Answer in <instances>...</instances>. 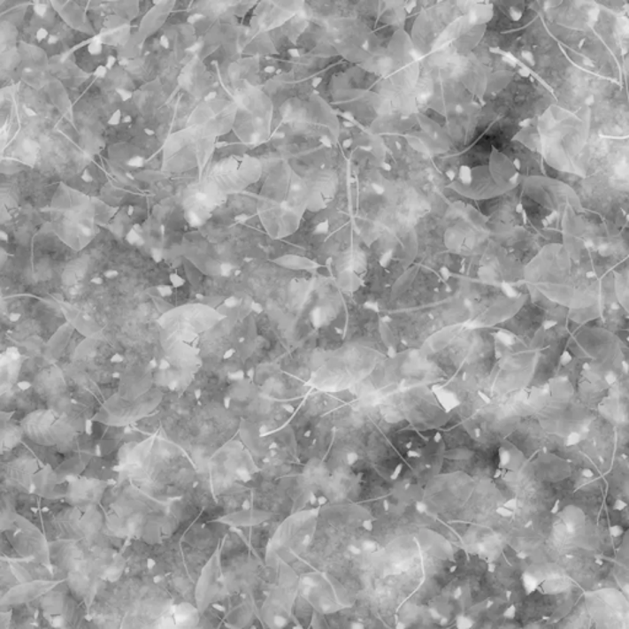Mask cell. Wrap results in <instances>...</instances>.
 Wrapping results in <instances>:
<instances>
[{
	"instance_id": "17",
	"label": "cell",
	"mask_w": 629,
	"mask_h": 629,
	"mask_svg": "<svg viewBox=\"0 0 629 629\" xmlns=\"http://www.w3.org/2000/svg\"><path fill=\"white\" fill-rule=\"evenodd\" d=\"M59 42V37L56 36V35H50L49 37V40H47V44L49 46H55V44Z\"/></svg>"
},
{
	"instance_id": "16",
	"label": "cell",
	"mask_w": 629,
	"mask_h": 629,
	"mask_svg": "<svg viewBox=\"0 0 629 629\" xmlns=\"http://www.w3.org/2000/svg\"><path fill=\"white\" fill-rule=\"evenodd\" d=\"M218 97V93L217 91H211V93H208L204 96V101L205 103H211V101L216 100Z\"/></svg>"
},
{
	"instance_id": "10",
	"label": "cell",
	"mask_w": 629,
	"mask_h": 629,
	"mask_svg": "<svg viewBox=\"0 0 629 629\" xmlns=\"http://www.w3.org/2000/svg\"><path fill=\"white\" fill-rule=\"evenodd\" d=\"M151 257H153L154 262L160 264V262L163 261V254H161V249H151Z\"/></svg>"
},
{
	"instance_id": "23",
	"label": "cell",
	"mask_w": 629,
	"mask_h": 629,
	"mask_svg": "<svg viewBox=\"0 0 629 629\" xmlns=\"http://www.w3.org/2000/svg\"><path fill=\"white\" fill-rule=\"evenodd\" d=\"M199 47H201V44L196 43L195 46L189 47L188 50L189 52H195V50H198Z\"/></svg>"
},
{
	"instance_id": "6",
	"label": "cell",
	"mask_w": 629,
	"mask_h": 629,
	"mask_svg": "<svg viewBox=\"0 0 629 629\" xmlns=\"http://www.w3.org/2000/svg\"><path fill=\"white\" fill-rule=\"evenodd\" d=\"M50 36V31L47 30L46 27H40L37 28L36 31V40L37 42H43V41L49 40V37Z\"/></svg>"
},
{
	"instance_id": "9",
	"label": "cell",
	"mask_w": 629,
	"mask_h": 629,
	"mask_svg": "<svg viewBox=\"0 0 629 629\" xmlns=\"http://www.w3.org/2000/svg\"><path fill=\"white\" fill-rule=\"evenodd\" d=\"M119 63V59L116 58V56L110 55L107 57L106 59V68L109 69V71H112L113 68H115V65Z\"/></svg>"
},
{
	"instance_id": "21",
	"label": "cell",
	"mask_w": 629,
	"mask_h": 629,
	"mask_svg": "<svg viewBox=\"0 0 629 629\" xmlns=\"http://www.w3.org/2000/svg\"><path fill=\"white\" fill-rule=\"evenodd\" d=\"M129 63H131V61H129V59L127 58H122L119 61V65L121 66H127Z\"/></svg>"
},
{
	"instance_id": "24",
	"label": "cell",
	"mask_w": 629,
	"mask_h": 629,
	"mask_svg": "<svg viewBox=\"0 0 629 629\" xmlns=\"http://www.w3.org/2000/svg\"><path fill=\"white\" fill-rule=\"evenodd\" d=\"M196 197H197L198 201H203V199L207 198L203 194H197Z\"/></svg>"
},
{
	"instance_id": "19",
	"label": "cell",
	"mask_w": 629,
	"mask_h": 629,
	"mask_svg": "<svg viewBox=\"0 0 629 629\" xmlns=\"http://www.w3.org/2000/svg\"><path fill=\"white\" fill-rule=\"evenodd\" d=\"M0 240H2V242H9L8 233L4 232V230H2V232H0Z\"/></svg>"
},
{
	"instance_id": "25",
	"label": "cell",
	"mask_w": 629,
	"mask_h": 629,
	"mask_svg": "<svg viewBox=\"0 0 629 629\" xmlns=\"http://www.w3.org/2000/svg\"><path fill=\"white\" fill-rule=\"evenodd\" d=\"M133 230H135L137 233H142V227L139 226H133Z\"/></svg>"
},
{
	"instance_id": "27",
	"label": "cell",
	"mask_w": 629,
	"mask_h": 629,
	"mask_svg": "<svg viewBox=\"0 0 629 629\" xmlns=\"http://www.w3.org/2000/svg\"><path fill=\"white\" fill-rule=\"evenodd\" d=\"M126 176H127L129 180H132V181L133 180H134V177H133L132 173H126Z\"/></svg>"
},
{
	"instance_id": "3",
	"label": "cell",
	"mask_w": 629,
	"mask_h": 629,
	"mask_svg": "<svg viewBox=\"0 0 629 629\" xmlns=\"http://www.w3.org/2000/svg\"><path fill=\"white\" fill-rule=\"evenodd\" d=\"M116 94L119 95L122 103H127V101H131L133 99V93L132 91L127 90V88H117Z\"/></svg>"
},
{
	"instance_id": "14",
	"label": "cell",
	"mask_w": 629,
	"mask_h": 629,
	"mask_svg": "<svg viewBox=\"0 0 629 629\" xmlns=\"http://www.w3.org/2000/svg\"><path fill=\"white\" fill-rule=\"evenodd\" d=\"M81 181H84L85 183H91L94 181V177L91 175L90 172L88 170H85L83 173V175L81 176Z\"/></svg>"
},
{
	"instance_id": "18",
	"label": "cell",
	"mask_w": 629,
	"mask_h": 629,
	"mask_svg": "<svg viewBox=\"0 0 629 629\" xmlns=\"http://www.w3.org/2000/svg\"><path fill=\"white\" fill-rule=\"evenodd\" d=\"M144 134L147 135V137H154L155 134H157V132L154 131V129L151 128H144L143 129Z\"/></svg>"
},
{
	"instance_id": "20",
	"label": "cell",
	"mask_w": 629,
	"mask_h": 629,
	"mask_svg": "<svg viewBox=\"0 0 629 629\" xmlns=\"http://www.w3.org/2000/svg\"><path fill=\"white\" fill-rule=\"evenodd\" d=\"M133 122V117L131 115H126L123 116L122 123H125V125H129V123Z\"/></svg>"
},
{
	"instance_id": "2",
	"label": "cell",
	"mask_w": 629,
	"mask_h": 629,
	"mask_svg": "<svg viewBox=\"0 0 629 629\" xmlns=\"http://www.w3.org/2000/svg\"><path fill=\"white\" fill-rule=\"evenodd\" d=\"M123 119V115H122V111L119 109H117L115 112L111 115L109 119V122H107V125L112 126V127H115V126L121 125Z\"/></svg>"
},
{
	"instance_id": "11",
	"label": "cell",
	"mask_w": 629,
	"mask_h": 629,
	"mask_svg": "<svg viewBox=\"0 0 629 629\" xmlns=\"http://www.w3.org/2000/svg\"><path fill=\"white\" fill-rule=\"evenodd\" d=\"M203 19L204 15L199 14V12H197V14L189 15V17L188 18V24L195 25L197 24L198 21L203 20Z\"/></svg>"
},
{
	"instance_id": "13",
	"label": "cell",
	"mask_w": 629,
	"mask_h": 629,
	"mask_svg": "<svg viewBox=\"0 0 629 629\" xmlns=\"http://www.w3.org/2000/svg\"><path fill=\"white\" fill-rule=\"evenodd\" d=\"M234 219H235L236 223L243 224L246 223V221H248L249 219H251V216H249V214L246 213H242L239 214V216L234 218Z\"/></svg>"
},
{
	"instance_id": "26",
	"label": "cell",
	"mask_w": 629,
	"mask_h": 629,
	"mask_svg": "<svg viewBox=\"0 0 629 629\" xmlns=\"http://www.w3.org/2000/svg\"><path fill=\"white\" fill-rule=\"evenodd\" d=\"M81 230H83L85 234H88V235L90 234V230L87 229V227L81 226Z\"/></svg>"
},
{
	"instance_id": "8",
	"label": "cell",
	"mask_w": 629,
	"mask_h": 629,
	"mask_svg": "<svg viewBox=\"0 0 629 629\" xmlns=\"http://www.w3.org/2000/svg\"><path fill=\"white\" fill-rule=\"evenodd\" d=\"M145 164V160L143 157H133L131 159L127 161V165L131 167H143Z\"/></svg>"
},
{
	"instance_id": "7",
	"label": "cell",
	"mask_w": 629,
	"mask_h": 629,
	"mask_svg": "<svg viewBox=\"0 0 629 629\" xmlns=\"http://www.w3.org/2000/svg\"><path fill=\"white\" fill-rule=\"evenodd\" d=\"M107 74H109V69L106 68L105 65L96 66V69L94 71V77L96 79H105Z\"/></svg>"
},
{
	"instance_id": "1",
	"label": "cell",
	"mask_w": 629,
	"mask_h": 629,
	"mask_svg": "<svg viewBox=\"0 0 629 629\" xmlns=\"http://www.w3.org/2000/svg\"><path fill=\"white\" fill-rule=\"evenodd\" d=\"M104 46L100 40H94L88 43V52L91 56H100L103 53Z\"/></svg>"
},
{
	"instance_id": "28",
	"label": "cell",
	"mask_w": 629,
	"mask_h": 629,
	"mask_svg": "<svg viewBox=\"0 0 629 629\" xmlns=\"http://www.w3.org/2000/svg\"><path fill=\"white\" fill-rule=\"evenodd\" d=\"M25 73H33V69L28 68L27 66V68H25Z\"/></svg>"
},
{
	"instance_id": "5",
	"label": "cell",
	"mask_w": 629,
	"mask_h": 629,
	"mask_svg": "<svg viewBox=\"0 0 629 629\" xmlns=\"http://www.w3.org/2000/svg\"><path fill=\"white\" fill-rule=\"evenodd\" d=\"M34 12L37 17L44 18L47 15V5L43 3L35 2L34 3Z\"/></svg>"
},
{
	"instance_id": "15",
	"label": "cell",
	"mask_w": 629,
	"mask_h": 629,
	"mask_svg": "<svg viewBox=\"0 0 629 629\" xmlns=\"http://www.w3.org/2000/svg\"><path fill=\"white\" fill-rule=\"evenodd\" d=\"M22 109H24L25 115H27V117H30V119H33V117L37 116L36 111H35L34 109H31V107L24 106V107H22Z\"/></svg>"
},
{
	"instance_id": "29",
	"label": "cell",
	"mask_w": 629,
	"mask_h": 629,
	"mask_svg": "<svg viewBox=\"0 0 629 629\" xmlns=\"http://www.w3.org/2000/svg\"><path fill=\"white\" fill-rule=\"evenodd\" d=\"M159 4H161V2H157V0H155L154 5H159Z\"/></svg>"
},
{
	"instance_id": "12",
	"label": "cell",
	"mask_w": 629,
	"mask_h": 629,
	"mask_svg": "<svg viewBox=\"0 0 629 629\" xmlns=\"http://www.w3.org/2000/svg\"><path fill=\"white\" fill-rule=\"evenodd\" d=\"M159 42L160 46L163 47V49L170 50V47H172V43H170V39L166 36V35H163V36L160 37Z\"/></svg>"
},
{
	"instance_id": "22",
	"label": "cell",
	"mask_w": 629,
	"mask_h": 629,
	"mask_svg": "<svg viewBox=\"0 0 629 629\" xmlns=\"http://www.w3.org/2000/svg\"><path fill=\"white\" fill-rule=\"evenodd\" d=\"M134 211H135V208L133 207V205H128V208H127V216H128V217H133V214H134Z\"/></svg>"
},
{
	"instance_id": "4",
	"label": "cell",
	"mask_w": 629,
	"mask_h": 629,
	"mask_svg": "<svg viewBox=\"0 0 629 629\" xmlns=\"http://www.w3.org/2000/svg\"><path fill=\"white\" fill-rule=\"evenodd\" d=\"M126 240H127L128 243H132V245H141V243H144L143 240L141 238V235H139V234L133 229L127 234V238H126Z\"/></svg>"
}]
</instances>
